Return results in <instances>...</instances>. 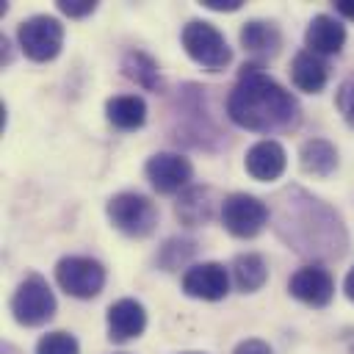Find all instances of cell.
<instances>
[{
    "label": "cell",
    "mask_w": 354,
    "mask_h": 354,
    "mask_svg": "<svg viewBox=\"0 0 354 354\" xmlns=\"http://www.w3.org/2000/svg\"><path fill=\"white\" fill-rule=\"evenodd\" d=\"M227 113L238 127L254 133H277L299 124L296 97L257 64H246L241 69L227 97Z\"/></svg>",
    "instance_id": "cell-1"
},
{
    "label": "cell",
    "mask_w": 354,
    "mask_h": 354,
    "mask_svg": "<svg viewBox=\"0 0 354 354\" xmlns=\"http://www.w3.org/2000/svg\"><path fill=\"white\" fill-rule=\"evenodd\" d=\"M285 199L293 205V213L282 205V213L279 216H288V218H299L301 224H285V227H277L279 235L296 246V252H304V254H326V257H337L343 254L346 249V232L343 227H315V224H335L340 221L329 207H324L318 199L301 194V202L293 199V191L285 194Z\"/></svg>",
    "instance_id": "cell-2"
},
{
    "label": "cell",
    "mask_w": 354,
    "mask_h": 354,
    "mask_svg": "<svg viewBox=\"0 0 354 354\" xmlns=\"http://www.w3.org/2000/svg\"><path fill=\"white\" fill-rule=\"evenodd\" d=\"M183 47L185 53L207 72H221L230 66L232 61V50L227 44V39L221 36V30L205 19H191L183 28Z\"/></svg>",
    "instance_id": "cell-3"
},
{
    "label": "cell",
    "mask_w": 354,
    "mask_h": 354,
    "mask_svg": "<svg viewBox=\"0 0 354 354\" xmlns=\"http://www.w3.org/2000/svg\"><path fill=\"white\" fill-rule=\"evenodd\" d=\"M108 218L119 232H124L130 238H144L158 224V207L144 194L122 191L108 199Z\"/></svg>",
    "instance_id": "cell-4"
},
{
    "label": "cell",
    "mask_w": 354,
    "mask_h": 354,
    "mask_svg": "<svg viewBox=\"0 0 354 354\" xmlns=\"http://www.w3.org/2000/svg\"><path fill=\"white\" fill-rule=\"evenodd\" d=\"M55 296L47 285L44 277L39 274H28L14 296H11V313H14V321L22 324V326H41L47 324L53 315H55Z\"/></svg>",
    "instance_id": "cell-5"
},
{
    "label": "cell",
    "mask_w": 354,
    "mask_h": 354,
    "mask_svg": "<svg viewBox=\"0 0 354 354\" xmlns=\"http://www.w3.org/2000/svg\"><path fill=\"white\" fill-rule=\"evenodd\" d=\"M55 282L75 299H94L105 285V268L94 257L69 254L55 266Z\"/></svg>",
    "instance_id": "cell-6"
},
{
    "label": "cell",
    "mask_w": 354,
    "mask_h": 354,
    "mask_svg": "<svg viewBox=\"0 0 354 354\" xmlns=\"http://www.w3.org/2000/svg\"><path fill=\"white\" fill-rule=\"evenodd\" d=\"M17 39L30 61H53L64 44V25L50 14H36L19 25Z\"/></svg>",
    "instance_id": "cell-7"
},
{
    "label": "cell",
    "mask_w": 354,
    "mask_h": 354,
    "mask_svg": "<svg viewBox=\"0 0 354 354\" xmlns=\"http://www.w3.org/2000/svg\"><path fill=\"white\" fill-rule=\"evenodd\" d=\"M221 224L235 238H254L268 224V205L252 194H230L221 202Z\"/></svg>",
    "instance_id": "cell-8"
},
{
    "label": "cell",
    "mask_w": 354,
    "mask_h": 354,
    "mask_svg": "<svg viewBox=\"0 0 354 354\" xmlns=\"http://www.w3.org/2000/svg\"><path fill=\"white\" fill-rule=\"evenodd\" d=\"M194 177V166L180 152H155L147 160V180L158 194H177Z\"/></svg>",
    "instance_id": "cell-9"
},
{
    "label": "cell",
    "mask_w": 354,
    "mask_h": 354,
    "mask_svg": "<svg viewBox=\"0 0 354 354\" xmlns=\"http://www.w3.org/2000/svg\"><path fill=\"white\" fill-rule=\"evenodd\" d=\"M288 290L293 299H299L310 307H326L335 296V279L324 266L310 263V266H301L288 279Z\"/></svg>",
    "instance_id": "cell-10"
},
{
    "label": "cell",
    "mask_w": 354,
    "mask_h": 354,
    "mask_svg": "<svg viewBox=\"0 0 354 354\" xmlns=\"http://www.w3.org/2000/svg\"><path fill=\"white\" fill-rule=\"evenodd\" d=\"M183 290L194 299L218 301L230 293V274L221 263H196L183 274Z\"/></svg>",
    "instance_id": "cell-11"
},
{
    "label": "cell",
    "mask_w": 354,
    "mask_h": 354,
    "mask_svg": "<svg viewBox=\"0 0 354 354\" xmlns=\"http://www.w3.org/2000/svg\"><path fill=\"white\" fill-rule=\"evenodd\" d=\"M285 163H288V155H285L282 144L274 138H263V141L252 144L246 152V160H243L246 171L260 183H271V180L282 177Z\"/></svg>",
    "instance_id": "cell-12"
},
{
    "label": "cell",
    "mask_w": 354,
    "mask_h": 354,
    "mask_svg": "<svg viewBox=\"0 0 354 354\" xmlns=\"http://www.w3.org/2000/svg\"><path fill=\"white\" fill-rule=\"evenodd\" d=\"M147 326V310L136 299H119L108 307V337L116 343L133 340Z\"/></svg>",
    "instance_id": "cell-13"
},
{
    "label": "cell",
    "mask_w": 354,
    "mask_h": 354,
    "mask_svg": "<svg viewBox=\"0 0 354 354\" xmlns=\"http://www.w3.org/2000/svg\"><path fill=\"white\" fill-rule=\"evenodd\" d=\"M304 41H307V50L315 55H335L346 44V28L332 14H315L307 25Z\"/></svg>",
    "instance_id": "cell-14"
},
{
    "label": "cell",
    "mask_w": 354,
    "mask_h": 354,
    "mask_svg": "<svg viewBox=\"0 0 354 354\" xmlns=\"http://www.w3.org/2000/svg\"><path fill=\"white\" fill-rule=\"evenodd\" d=\"M290 77H293V86L307 91V94H318L324 86H326V64L321 61V55L310 53V50H301L293 55L290 61Z\"/></svg>",
    "instance_id": "cell-15"
},
{
    "label": "cell",
    "mask_w": 354,
    "mask_h": 354,
    "mask_svg": "<svg viewBox=\"0 0 354 354\" xmlns=\"http://www.w3.org/2000/svg\"><path fill=\"white\" fill-rule=\"evenodd\" d=\"M105 116L119 130H136L147 122V102L138 94H116L105 102Z\"/></svg>",
    "instance_id": "cell-16"
},
{
    "label": "cell",
    "mask_w": 354,
    "mask_h": 354,
    "mask_svg": "<svg viewBox=\"0 0 354 354\" xmlns=\"http://www.w3.org/2000/svg\"><path fill=\"white\" fill-rule=\"evenodd\" d=\"M241 44L254 53V55H263V58H271L279 53L282 47V33L274 22H263V19H252L241 28Z\"/></svg>",
    "instance_id": "cell-17"
},
{
    "label": "cell",
    "mask_w": 354,
    "mask_h": 354,
    "mask_svg": "<svg viewBox=\"0 0 354 354\" xmlns=\"http://www.w3.org/2000/svg\"><path fill=\"white\" fill-rule=\"evenodd\" d=\"M299 163L307 174H315V177H326L335 171L337 166V149L326 141V138H310L301 144L299 149Z\"/></svg>",
    "instance_id": "cell-18"
},
{
    "label": "cell",
    "mask_w": 354,
    "mask_h": 354,
    "mask_svg": "<svg viewBox=\"0 0 354 354\" xmlns=\"http://www.w3.org/2000/svg\"><path fill=\"white\" fill-rule=\"evenodd\" d=\"M232 279H235L238 290L254 293V290H260V288L266 285V279H268V266H266V260H263L260 254H254V252L238 254V257L232 260Z\"/></svg>",
    "instance_id": "cell-19"
},
{
    "label": "cell",
    "mask_w": 354,
    "mask_h": 354,
    "mask_svg": "<svg viewBox=\"0 0 354 354\" xmlns=\"http://www.w3.org/2000/svg\"><path fill=\"white\" fill-rule=\"evenodd\" d=\"M213 213L210 205V188H185L183 196L177 199V218L188 227H196L207 221Z\"/></svg>",
    "instance_id": "cell-20"
},
{
    "label": "cell",
    "mask_w": 354,
    "mask_h": 354,
    "mask_svg": "<svg viewBox=\"0 0 354 354\" xmlns=\"http://www.w3.org/2000/svg\"><path fill=\"white\" fill-rule=\"evenodd\" d=\"M122 72H124L130 80H136L138 86H144V88H158V86H160L158 64H155L147 53H138V50L127 53L124 61H122Z\"/></svg>",
    "instance_id": "cell-21"
},
{
    "label": "cell",
    "mask_w": 354,
    "mask_h": 354,
    "mask_svg": "<svg viewBox=\"0 0 354 354\" xmlns=\"http://www.w3.org/2000/svg\"><path fill=\"white\" fill-rule=\"evenodd\" d=\"M36 354H80V346H77L75 335L58 329V332H47L39 337Z\"/></svg>",
    "instance_id": "cell-22"
},
{
    "label": "cell",
    "mask_w": 354,
    "mask_h": 354,
    "mask_svg": "<svg viewBox=\"0 0 354 354\" xmlns=\"http://www.w3.org/2000/svg\"><path fill=\"white\" fill-rule=\"evenodd\" d=\"M337 111H340V116L354 127V77L346 80V83L337 88Z\"/></svg>",
    "instance_id": "cell-23"
},
{
    "label": "cell",
    "mask_w": 354,
    "mask_h": 354,
    "mask_svg": "<svg viewBox=\"0 0 354 354\" xmlns=\"http://www.w3.org/2000/svg\"><path fill=\"white\" fill-rule=\"evenodd\" d=\"M58 8L66 17H86L97 8V3H91V0H58Z\"/></svg>",
    "instance_id": "cell-24"
},
{
    "label": "cell",
    "mask_w": 354,
    "mask_h": 354,
    "mask_svg": "<svg viewBox=\"0 0 354 354\" xmlns=\"http://www.w3.org/2000/svg\"><path fill=\"white\" fill-rule=\"evenodd\" d=\"M232 354H271V348H268V343H263L257 337H249V340H241Z\"/></svg>",
    "instance_id": "cell-25"
},
{
    "label": "cell",
    "mask_w": 354,
    "mask_h": 354,
    "mask_svg": "<svg viewBox=\"0 0 354 354\" xmlns=\"http://www.w3.org/2000/svg\"><path fill=\"white\" fill-rule=\"evenodd\" d=\"M202 6L210 11H235L241 8V0H202Z\"/></svg>",
    "instance_id": "cell-26"
},
{
    "label": "cell",
    "mask_w": 354,
    "mask_h": 354,
    "mask_svg": "<svg viewBox=\"0 0 354 354\" xmlns=\"http://www.w3.org/2000/svg\"><path fill=\"white\" fill-rule=\"evenodd\" d=\"M335 8H337V14H343V17L354 19V0H337V3H335Z\"/></svg>",
    "instance_id": "cell-27"
},
{
    "label": "cell",
    "mask_w": 354,
    "mask_h": 354,
    "mask_svg": "<svg viewBox=\"0 0 354 354\" xmlns=\"http://www.w3.org/2000/svg\"><path fill=\"white\" fill-rule=\"evenodd\" d=\"M343 290H346V296L354 301V268L346 274V279H343Z\"/></svg>",
    "instance_id": "cell-28"
}]
</instances>
